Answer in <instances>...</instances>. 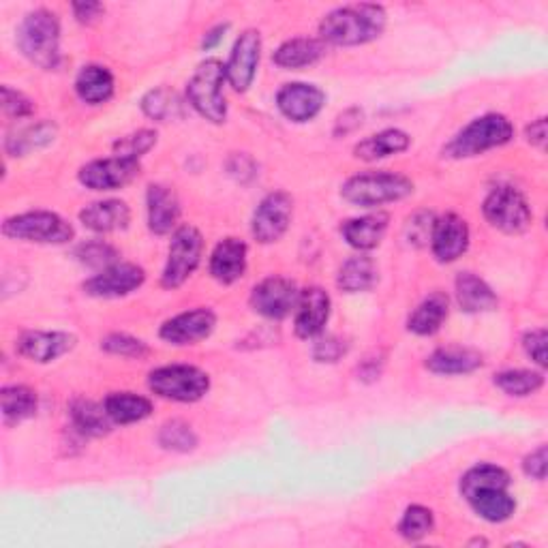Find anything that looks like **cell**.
I'll return each instance as SVG.
<instances>
[{
	"label": "cell",
	"mask_w": 548,
	"mask_h": 548,
	"mask_svg": "<svg viewBox=\"0 0 548 548\" xmlns=\"http://www.w3.org/2000/svg\"><path fill=\"white\" fill-rule=\"evenodd\" d=\"M386 9L382 5H347L330 11L319 24V35L332 45H364L382 37Z\"/></svg>",
	"instance_id": "cell-1"
},
{
	"label": "cell",
	"mask_w": 548,
	"mask_h": 548,
	"mask_svg": "<svg viewBox=\"0 0 548 548\" xmlns=\"http://www.w3.org/2000/svg\"><path fill=\"white\" fill-rule=\"evenodd\" d=\"M22 54L41 69H56L60 63V24L48 9L28 13L18 30Z\"/></svg>",
	"instance_id": "cell-2"
},
{
	"label": "cell",
	"mask_w": 548,
	"mask_h": 548,
	"mask_svg": "<svg viewBox=\"0 0 548 548\" xmlns=\"http://www.w3.org/2000/svg\"><path fill=\"white\" fill-rule=\"evenodd\" d=\"M514 137V127L506 116L486 114L469 123L461 133H456L454 140L446 146L444 155L452 159H467L482 155L486 150H493L508 144Z\"/></svg>",
	"instance_id": "cell-3"
},
{
	"label": "cell",
	"mask_w": 548,
	"mask_h": 548,
	"mask_svg": "<svg viewBox=\"0 0 548 548\" xmlns=\"http://www.w3.org/2000/svg\"><path fill=\"white\" fill-rule=\"evenodd\" d=\"M411 193H414V182L401 174L390 172L358 174L354 178H349L341 189L343 200L362 208L399 202Z\"/></svg>",
	"instance_id": "cell-4"
},
{
	"label": "cell",
	"mask_w": 548,
	"mask_h": 548,
	"mask_svg": "<svg viewBox=\"0 0 548 548\" xmlns=\"http://www.w3.org/2000/svg\"><path fill=\"white\" fill-rule=\"evenodd\" d=\"M150 390L161 399L176 403H195L206 397L210 390V377L189 364H170L155 369L148 377Z\"/></svg>",
	"instance_id": "cell-5"
},
{
	"label": "cell",
	"mask_w": 548,
	"mask_h": 548,
	"mask_svg": "<svg viewBox=\"0 0 548 548\" xmlns=\"http://www.w3.org/2000/svg\"><path fill=\"white\" fill-rule=\"evenodd\" d=\"M225 80V67L217 58H210L195 69L187 86V95L193 108L210 123L217 125L225 123L227 118V101L223 97Z\"/></svg>",
	"instance_id": "cell-6"
},
{
	"label": "cell",
	"mask_w": 548,
	"mask_h": 548,
	"mask_svg": "<svg viewBox=\"0 0 548 548\" xmlns=\"http://www.w3.org/2000/svg\"><path fill=\"white\" fill-rule=\"evenodd\" d=\"M3 234L15 240L41 242V245H65L73 238V227L56 212L35 210L7 219Z\"/></svg>",
	"instance_id": "cell-7"
},
{
	"label": "cell",
	"mask_w": 548,
	"mask_h": 548,
	"mask_svg": "<svg viewBox=\"0 0 548 548\" xmlns=\"http://www.w3.org/2000/svg\"><path fill=\"white\" fill-rule=\"evenodd\" d=\"M204 240L202 234L195 230L193 225H182L172 236L170 255H167V264L163 270V287L176 289L185 283L195 268L202 262Z\"/></svg>",
	"instance_id": "cell-8"
},
{
	"label": "cell",
	"mask_w": 548,
	"mask_h": 548,
	"mask_svg": "<svg viewBox=\"0 0 548 548\" xmlns=\"http://www.w3.org/2000/svg\"><path fill=\"white\" fill-rule=\"evenodd\" d=\"M484 217L497 230L521 234L531 225V208L525 195L514 187H497L484 200Z\"/></svg>",
	"instance_id": "cell-9"
},
{
	"label": "cell",
	"mask_w": 548,
	"mask_h": 548,
	"mask_svg": "<svg viewBox=\"0 0 548 548\" xmlns=\"http://www.w3.org/2000/svg\"><path fill=\"white\" fill-rule=\"evenodd\" d=\"M292 215L294 200L285 191L266 195L253 215V236L264 245L277 242L287 232Z\"/></svg>",
	"instance_id": "cell-10"
},
{
	"label": "cell",
	"mask_w": 548,
	"mask_h": 548,
	"mask_svg": "<svg viewBox=\"0 0 548 548\" xmlns=\"http://www.w3.org/2000/svg\"><path fill=\"white\" fill-rule=\"evenodd\" d=\"M140 174V161L131 157L97 159L80 170V182L93 191H114L129 185Z\"/></svg>",
	"instance_id": "cell-11"
},
{
	"label": "cell",
	"mask_w": 548,
	"mask_h": 548,
	"mask_svg": "<svg viewBox=\"0 0 548 548\" xmlns=\"http://www.w3.org/2000/svg\"><path fill=\"white\" fill-rule=\"evenodd\" d=\"M262 56V37L257 30H245L234 45L232 56L225 65V78L238 93H245L255 80Z\"/></svg>",
	"instance_id": "cell-12"
},
{
	"label": "cell",
	"mask_w": 548,
	"mask_h": 548,
	"mask_svg": "<svg viewBox=\"0 0 548 548\" xmlns=\"http://www.w3.org/2000/svg\"><path fill=\"white\" fill-rule=\"evenodd\" d=\"M298 296L300 292L292 281L283 277H270L260 285H255L251 294V307L255 313L268 319H283L296 309Z\"/></svg>",
	"instance_id": "cell-13"
},
{
	"label": "cell",
	"mask_w": 548,
	"mask_h": 548,
	"mask_svg": "<svg viewBox=\"0 0 548 548\" xmlns=\"http://www.w3.org/2000/svg\"><path fill=\"white\" fill-rule=\"evenodd\" d=\"M217 326V315L210 309L180 313L161 326V339L172 345H195L208 339Z\"/></svg>",
	"instance_id": "cell-14"
},
{
	"label": "cell",
	"mask_w": 548,
	"mask_h": 548,
	"mask_svg": "<svg viewBox=\"0 0 548 548\" xmlns=\"http://www.w3.org/2000/svg\"><path fill=\"white\" fill-rule=\"evenodd\" d=\"M146 274L135 264H114L84 283V292L95 298H120L142 287Z\"/></svg>",
	"instance_id": "cell-15"
},
{
	"label": "cell",
	"mask_w": 548,
	"mask_h": 548,
	"mask_svg": "<svg viewBox=\"0 0 548 548\" xmlns=\"http://www.w3.org/2000/svg\"><path fill=\"white\" fill-rule=\"evenodd\" d=\"M75 347V337L69 332H43V330H28L15 343V349H18L20 356L39 362V364H48L58 360L60 356L69 354Z\"/></svg>",
	"instance_id": "cell-16"
},
{
	"label": "cell",
	"mask_w": 548,
	"mask_h": 548,
	"mask_svg": "<svg viewBox=\"0 0 548 548\" xmlns=\"http://www.w3.org/2000/svg\"><path fill=\"white\" fill-rule=\"evenodd\" d=\"M469 247V227L459 215H444L435 219L431 232V249L439 262H456Z\"/></svg>",
	"instance_id": "cell-17"
},
{
	"label": "cell",
	"mask_w": 548,
	"mask_h": 548,
	"mask_svg": "<svg viewBox=\"0 0 548 548\" xmlns=\"http://www.w3.org/2000/svg\"><path fill=\"white\" fill-rule=\"evenodd\" d=\"M326 95L311 84H287L279 90L277 105L285 118L294 123H307L313 120L324 108Z\"/></svg>",
	"instance_id": "cell-18"
},
{
	"label": "cell",
	"mask_w": 548,
	"mask_h": 548,
	"mask_svg": "<svg viewBox=\"0 0 548 548\" xmlns=\"http://www.w3.org/2000/svg\"><path fill=\"white\" fill-rule=\"evenodd\" d=\"M330 317V296L322 287H309L300 292L296 304V334L300 339H313L324 330Z\"/></svg>",
	"instance_id": "cell-19"
},
{
	"label": "cell",
	"mask_w": 548,
	"mask_h": 548,
	"mask_svg": "<svg viewBox=\"0 0 548 548\" xmlns=\"http://www.w3.org/2000/svg\"><path fill=\"white\" fill-rule=\"evenodd\" d=\"M247 270V245L238 238H225L219 242L210 257V274L219 283H236Z\"/></svg>",
	"instance_id": "cell-20"
},
{
	"label": "cell",
	"mask_w": 548,
	"mask_h": 548,
	"mask_svg": "<svg viewBox=\"0 0 548 548\" xmlns=\"http://www.w3.org/2000/svg\"><path fill=\"white\" fill-rule=\"evenodd\" d=\"M148 227L159 236L170 234L180 217V202L176 193L165 185L148 187Z\"/></svg>",
	"instance_id": "cell-21"
},
{
	"label": "cell",
	"mask_w": 548,
	"mask_h": 548,
	"mask_svg": "<svg viewBox=\"0 0 548 548\" xmlns=\"http://www.w3.org/2000/svg\"><path fill=\"white\" fill-rule=\"evenodd\" d=\"M80 221L84 223V227H88L90 232L110 234V232L125 230L131 221V210L125 202L120 200L95 202L80 212Z\"/></svg>",
	"instance_id": "cell-22"
},
{
	"label": "cell",
	"mask_w": 548,
	"mask_h": 548,
	"mask_svg": "<svg viewBox=\"0 0 548 548\" xmlns=\"http://www.w3.org/2000/svg\"><path fill=\"white\" fill-rule=\"evenodd\" d=\"M480 367L482 356L465 347H444L426 358V369L437 375H467Z\"/></svg>",
	"instance_id": "cell-23"
},
{
	"label": "cell",
	"mask_w": 548,
	"mask_h": 548,
	"mask_svg": "<svg viewBox=\"0 0 548 548\" xmlns=\"http://www.w3.org/2000/svg\"><path fill=\"white\" fill-rule=\"evenodd\" d=\"M390 217L386 212H377V215H367L360 219H352L343 225L345 240L358 251H371L379 242H382L388 230Z\"/></svg>",
	"instance_id": "cell-24"
},
{
	"label": "cell",
	"mask_w": 548,
	"mask_h": 548,
	"mask_svg": "<svg viewBox=\"0 0 548 548\" xmlns=\"http://www.w3.org/2000/svg\"><path fill=\"white\" fill-rule=\"evenodd\" d=\"M456 300L467 313L493 311L497 307V296L474 272H461L456 279Z\"/></svg>",
	"instance_id": "cell-25"
},
{
	"label": "cell",
	"mask_w": 548,
	"mask_h": 548,
	"mask_svg": "<svg viewBox=\"0 0 548 548\" xmlns=\"http://www.w3.org/2000/svg\"><path fill=\"white\" fill-rule=\"evenodd\" d=\"M446 317H448V296L435 292L418 304V309L409 317L407 328L409 332L418 334V337H431V334H435L441 328V324L446 322Z\"/></svg>",
	"instance_id": "cell-26"
},
{
	"label": "cell",
	"mask_w": 548,
	"mask_h": 548,
	"mask_svg": "<svg viewBox=\"0 0 548 548\" xmlns=\"http://www.w3.org/2000/svg\"><path fill=\"white\" fill-rule=\"evenodd\" d=\"M75 90H78L80 99L90 105L105 103L114 95V75L101 65H88L75 80Z\"/></svg>",
	"instance_id": "cell-27"
},
{
	"label": "cell",
	"mask_w": 548,
	"mask_h": 548,
	"mask_svg": "<svg viewBox=\"0 0 548 548\" xmlns=\"http://www.w3.org/2000/svg\"><path fill=\"white\" fill-rule=\"evenodd\" d=\"M326 48L319 39L298 37L292 41H285L281 48L274 52V63L283 69H302L317 63L324 56Z\"/></svg>",
	"instance_id": "cell-28"
},
{
	"label": "cell",
	"mask_w": 548,
	"mask_h": 548,
	"mask_svg": "<svg viewBox=\"0 0 548 548\" xmlns=\"http://www.w3.org/2000/svg\"><path fill=\"white\" fill-rule=\"evenodd\" d=\"M467 501L489 523H504L516 510V501L508 495L506 489H497V486L476 491L474 495L467 497Z\"/></svg>",
	"instance_id": "cell-29"
},
{
	"label": "cell",
	"mask_w": 548,
	"mask_h": 548,
	"mask_svg": "<svg viewBox=\"0 0 548 548\" xmlns=\"http://www.w3.org/2000/svg\"><path fill=\"white\" fill-rule=\"evenodd\" d=\"M411 140L409 135L399 131V129H388L377 135L367 137L356 146V157L362 161H379L392 155H399V152H405L409 148Z\"/></svg>",
	"instance_id": "cell-30"
},
{
	"label": "cell",
	"mask_w": 548,
	"mask_h": 548,
	"mask_svg": "<svg viewBox=\"0 0 548 548\" xmlns=\"http://www.w3.org/2000/svg\"><path fill=\"white\" fill-rule=\"evenodd\" d=\"M105 411L116 424H133L152 414V403L133 392H114L105 399Z\"/></svg>",
	"instance_id": "cell-31"
},
{
	"label": "cell",
	"mask_w": 548,
	"mask_h": 548,
	"mask_svg": "<svg viewBox=\"0 0 548 548\" xmlns=\"http://www.w3.org/2000/svg\"><path fill=\"white\" fill-rule=\"evenodd\" d=\"M337 283L347 294L367 292L377 283V266L371 257L356 255L341 266Z\"/></svg>",
	"instance_id": "cell-32"
},
{
	"label": "cell",
	"mask_w": 548,
	"mask_h": 548,
	"mask_svg": "<svg viewBox=\"0 0 548 548\" xmlns=\"http://www.w3.org/2000/svg\"><path fill=\"white\" fill-rule=\"evenodd\" d=\"M71 418H73V424L78 426L84 435L101 437L105 433H110L112 418L108 416V411H105V405L80 399L71 405Z\"/></svg>",
	"instance_id": "cell-33"
},
{
	"label": "cell",
	"mask_w": 548,
	"mask_h": 548,
	"mask_svg": "<svg viewBox=\"0 0 548 548\" xmlns=\"http://www.w3.org/2000/svg\"><path fill=\"white\" fill-rule=\"evenodd\" d=\"M493 486H497V489H508L510 486V476L506 469H501L497 465H478L474 469H469L467 474L463 476L461 480V493L463 497H471L476 491H482V489H493Z\"/></svg>",
	"instance_id": "cell-34"
},
{
	"label": "cell",
	"mask_w": 548,
	"mask_h": 548,
	"mask_svg": "<svg viewBox=\"0 0 548 548\" xmlns=\"http://www.w3.org/2000/svg\"><path fill=\"white\" fill-rule=\"evenodd\" d=\"M3 416L7 422H22L37 411V394L26 386H7L0 392Z\"/></svg>",
	"instance_id": "cell-35"
},
{
	"label": "cell",
	"mask_w": 548,
	"mask_h": 548,
	"mask_svg": "<svg viewBox=\"0 0 548 548\" xmlns=\"http://www.w3.org/2000/svg\"><path fill=\"white\" fill-rule=\"evenodd\" d=\"M54 135H56V127L52 123H37L33 127H26L15 135H11L7 140V150L13 157H24L26 152L54 142Z\"/></svg>",
	"instance_id": "cell-36"
},
{
	"label": "cell",
	"mask_w": 548,
	"mask_h": 548,
	"mask_svg": "<svg viewBox=\"0 0 548 548\" xmlns=\"http://www.w3.org/2000/svg\"><path fill=\"white\" fill-rule=\"evenodd\" d=\"M497 388L504 390L510 397H529V394L538 392L544 386V375L536 371H504L495 375Z\"/></svg>",
	"instance_id": "cell-37"
},
{
	"label": "cell",
	"mask_w": 548,
	"mask_h": 548,
	"mask_svg": "<svg viewBox=\"0 0 548 548\" xmlns=\"http://www.w3.org/2000/svg\"><path fill=\"white\" fill-rule=\"evenodd\" d=\"M159 444L172 452H191L197 446V437L187 422L172 420L161 426Z\"/></svg>",
	"instance_id": "cell-38"
},
{
	"label": "cell",
	"mask_w": 548,
	"mask_h": 548,
	"mask_svg": "<svg viewBox=\"0 0 548 548\" xmlns=\"http://www.w3.org/2000/svg\"><path fill=\"white\" fill-rule=\"evenodd\" d=\"M433 525H435V519L429 508L409 506L403 514L399 531L405 540L416 542V540H422L424 536H429L433 531Z\"/></svg>",
	"instance_id": "cell-39"
},
{
	"label": "cell",
	"mask_w": 548,
	"mask_h": 548,
	"mask_svg": "<svg viewBox=\"0 0 548 548\" xmlns=\"http://www.w3.org/2000/svg\"><path fill=\"white\" fill-rule=\"evenodd\" d=\"M176 108H178L176 95L170 93V90H167V88L150 90V93L142 101V110L146 112V116L155 118V120L170 118L176 112Z\"/></svg>",
	"instance_id": "cell-40"
},
{
	"label": "cell",
	"mask_w": 548,
	"mask_h": 548,
	"mask_svg": "<svg viewBox=\"0 0 548 548\" xmlns=\"http://www.w3.org/2000/svg\"><path fill=\"white\" fill-rule=\"evenodd\" d=\"M101 347L108 354L114 356H123V358H144L148 356V347L144 341L129 337V334H110V337H105Z\"/></svg>",
	"instance_id": "cell-41"
},
{
	"label": "cell",
	"mask_w": 548,
	"mask_h": 548,
	"mask_svg": "<svg viewBox=\"0 0 548 548\" xmlns=\"http://www.w3.org/2000/svg\"><path fill=\"white\" fill-rule=\"evenodd\" d=\"M78 260L90 268H110L114 266V260L118 257L116 249L105 245V242H88V245H82L78 251Z\"/></svg>",
	"instance_id": "cell-42"
},
{
	"label": "cell",
	"mask_w": 548,
	"mask_h": 548,
	"mask_svg": "<svg viewBox=\"0 0 548 548\" xmlns=\"http://www.w3.org/2000/svg\"><path fill=\"white\" fill-rule=\"evenodd\" d=\"M157 142V133L155 131H137L129 137H125V140H118L116 142V150H118V157H131V159H140L144 152H148L152 146H155Z\"/></svg>",
	"instance_id": "cell-43"
},
{
	"label": "cell",
	"mask_w": 548,
	"mask_h": 548,
	"mask_svg": "<svg viewBox=\"0 0 548 548\" xmlns=\"http://www.w3.org/2000/svg\"><path fill=\"white\" fill-rule=\"evenodd\" d=\"M3 110L11 118H26L35 112V105L28 97L18 93V90L3 86Z\"/></svg>",
	"instance_id": "cell-44"
},
{
	"label": "cell",
	"mask_w": 548,
	"mask_h": 548,
	"mask_svg": "<svg viewBox=\"0 0 548 548\" xmlns=\"http://www.w3.org/2000/svg\"><path fill=\"white\" fill-rule=\"evenodd\" d=\"M433 225H435V217L429 215V212H420V215H416L414 219H409L407 236H409L411 245H418L420 247V245H424L426 240L431 242Z\"/></svg>",
	"instance_id": "cell-45"
},
{
	"label": "cell",
	"mask_w": 548,
	"mask_h": 548,
	"mask_svg": "<svg viewBox=\"0 0 548 548\" xmlns=\"http://www.w3.org/2000/svg\"><path fill=\"white\" fill-rule=\"evenodd\" d=\"M546 330H531L525 334L523 339V347L527 356H531V360H536L540 367H546Z\"/></svg>",
	"instance_id": "cell-46"
},
{
	"label": "cell",
	"mask_w": 548,
	"mask_h": 548,
	"mask_svg": "<svg viewBox=\"0 0 548 548\" xmlns=\"http://www.w3.org/2000/svg\"><path fill=\"white\" fill-rule=\"evenodd\" d=\"M345 343L337 337H326L319 341L313 349V356L317 362H337L345 354Z\"/></svg>",
	"instance_id": "cell-47"
},
{
	"label": "cell",
	"mask_w": 548,
	"mask_h": 548,
	"mask_svg": "<svg viewBox=\"0 0 548 548\" xmlns=\"http://www.w3.org/2000/svg\"><path fill=\"white\" fill-rule=\"evenodd\" d=\"M546 467H548L546 446H540L536 452H531L525 459V463H523L525 474L529 478H534V480H544L546 478Z\"/></svg>",
	"instance_id": "cell-48"
},
{
	"label": "cell",
	"mask_w": 548,
	"mask_h": 548,
	"mask_svg": "<svg viewBox=\"0 0 548 548\" xmlns=\"http://www.w3.org/2000/svg\"><path fill=\"white\" fill-rule=\"evenodd\" d=\"M73 13H75V18H78L82 24H90V22H95L99 15L103 13V5H99V3H75Z\"/></svg>",
	"instance_id": "cell-49"
},
{
	"label": "cell",
	"mask_w": 548,
	"mask_h": 548,
	"mask_svg": "<svg viewBox=\"0 0 548 548\" xmlns=\"http://www.w3.org/2000/svg\"><path fill=\"white\" fill-rule=\"evenodd\" d=\"M527 142L531 146L544 148V144H546V118H538L536 123H531L527 127Z\"/></svg>",
	"instance_id": "cell-50"
},
{
	"label": "cell",
	"mask_w": 548,
	"mask_h": 548,
	"mask_svg": "<svg viewBox=\"0 0 548 548\" xmlns=\"http://www.w3.org/2000/svg\"><path fill=\"white\" fill-rule=\"evenodd\" d=\"M225 30H227V24H225V26H217L215 30H210V33H208V35H206V39H204V50L215 48V45L223 39Z\"/></svg>",
	"instance_id": "cell-51"
}]
</instances>
